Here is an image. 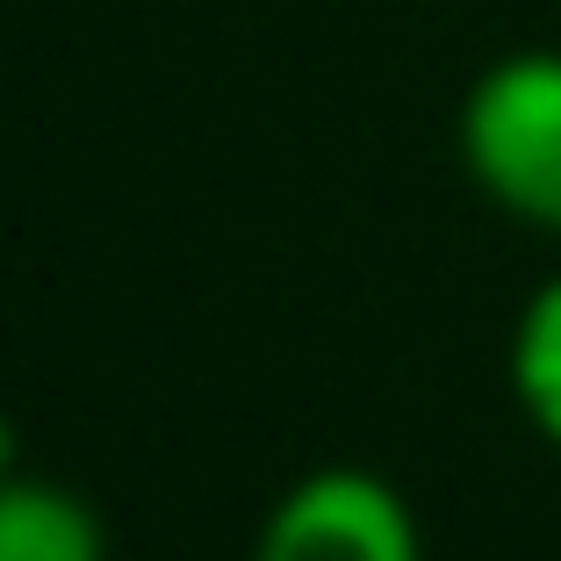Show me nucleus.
<instances>
[{"label":"nucleus","mask_w":561,"mask_h":561,"mask_svg":"<svg viewBox=\"0 0 561 561\" xmlns=\"http://www.w3.org/2000/svg\"><path fill=\"white\" fill-rule=\"evenodd\" d=\"M252 561H425V540L397 482L367 468H317L266 512Z\"/></svg>","instance_id":"obj_2"},{"label":"nucleus","mask_w":561,"mask_h":561,"mask_svg":"<svg viewBox=\"0 0 561 561\" xmlns=\"http://www.w3.org/2000/svg\"><path fill=\"white\" fill-rule=\"evenodd\" d=\"M15 425H8V417H0V476H15Z\"/></svg>","instance_id":"obj_5"},{"label":"nucleus","mask_w":561,"mask_h":561,"mask_svg":"<svg viewBox=\"0 0 561 561\" xmlns=\"http://www.w3.org/2000/svg\"><path fill=\"white\" fill-rule=\"evenodd\" d=\"M101 518L66 482L0 476V561H101Z\"/></svg>","instance_id":"obj_3"},{"label":"nucleus","mask_w":561,"mask_h":561,"mask_svg":"<svg viewBox=\"0 0 561 561\" xmlns=\"http://www.w3.org/2000/svg\"><path fill=\"white\" fill-rule=\"evenodd\" d=\"M512 389L540 439L561 446V274L533 288L512 331Z\"/></svg>","instance_id":"obj_4"},{"label":"nucleus","mask_w":561,"mask_h":561,"mask_svg":"<svg viewBox=\"0 0 561 561\" xmlns=\"http://www.w3.org/2000/svg\"><path fill=\"white\" fill-rule=\"evenodd\" d=\"M461 159L504 216L561 231V50H512L468 87Z\"/></svg>","instance_id":"obj_1"}]
</instances>
